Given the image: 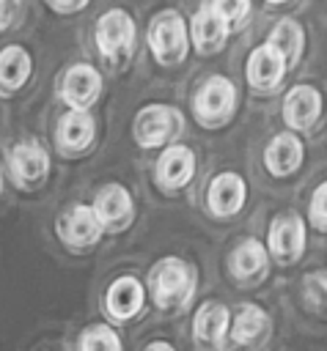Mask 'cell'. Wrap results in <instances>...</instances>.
Here are the masks:
<instances>
[{
	"label": "cell",
	"mask_w": 327,
	"mask_h": 351,
	"mask_svg": "<svg viewBox=\"0 0 327 351\" xmlns=\"http://www.w3.org/2000/svg\"><path fill=\"white\" fill-rule=\"evenodd\" d=\"M33 55L22 44H5L0 49V96H14L33 80Z\"/></svg>",
	"instance_id": "obj_21"
},
{
	"label": "cell",
	"mask_w": 327,
	"mask_h": 351,
	"mask_svg": "<svg viewBox=\"0 0 327 351\" xmlns=\"http://www.w3.org/2000/svg\"><path fill=\"white\" fill-rule=\"evenodd\" d=\"M146 44H148V52L151 58L157 60V66L162 69H176L187 60L192 44H190V25L187 19L173 11V8H165L159 11L151 22H148V30H146Z\"/></svg>",
	"instance_id": "obj_3"
},
{
	"label": "cell",
	"mask_w": 327,
	"mask_h": 351,
	"mask_svg": "<svg viewBox=\"0 0 327 351\" xmlns=\"http://www.w3.org/2000/svg\"><path fill=\"white\" fill-rule=\"evenodd\" d=\"M245 203H247V181L239 173L223 170L209 178L206 208L214 219H234L236 214H242Z\"/></svg>",
	"instance_id": "obj_16"
},
{
	"label": "cell",
	"mask_w": 327,
	"mask_h": 351,
	"mask_svg": "<svg viewBox=\"0 0 327 351\" xmlns=\"http://www.w3.org/2000/svg\"><path fill=\"white\" fill-rule=\"evenodd\" d=\"M187 25H190V44L198 55H217L225 49L228 38H231V27L223 19V14L217 11L214 0L201 3Z\"/></svg>",
	"instance_id": "obj_15"
},
{
	"label": "cell",
	"mask_w": 327,
	"mask_h": 351,
	"mask_svg": "<svg viewBox=\"0 0 327 351\" xmlns=\"http://www.w3.org/2000/svg\"><path fill=\"white\" fill-rule=\"evenodd\" d=\"M77 351H124V340L110 324H91L80 332Z\"/></svg>",
	"instance_id": "obj_24"
},
{
	"label": "cell",
	"mask_w": 327,
	"mask_h": 351,
	"mask_svg": "<svg viewBox=\"0 0 327 351\" xmlns=\"http://www.w3.org/2000/svg\"><path fill=\"white\" fill-rule=\"evenodd\" d=\"M91 208H93L104 233H124L135 222V197L118 181H110V184L99 186V192L93 195Z\"/></svg>",
	"instance_id": "obj_13"
},
{
	"label": "cell",
	"mask_w": 327,
	"mask_h": 351,
	"mask_svg": "<svg viewBox=\"0 0 327 351\" xmlns=\"http://www.w3.org/2000/svg\"><path fill=\"white\" fill-rule=\"evenodd\" d=\"M195 167H198V162H195L192 148L184 143H173L154 162V184L168 195L181 192L195 178Z\"/></svg>",
	"instance_id": "obj_17"
},
{
	"label": "cell",
	"mask_w": 327,
	"mask_h": 351,
	"mask_svg": "<svg viewBox=\"0 0 327 351\" xmlns=\"http://www.w3.org/2000/svg\"><path fill=\"white\" fill-rule=\"evenodd\" d=\"M184 132V115L179 107L165 104V101H151L143 104L132 121V140L143 151H157L168 148L179 140Z\"/></svg>",
	"instance_id": "obj_5"
},
{
	"label": "cell",
	"mask_w": 327,
	"mask_h": 351,
	"mask_svg": "<svg viewBox=\"0 0 327 351\" xmlns=\"http://www.w3.org/2000/svg\"><path fill=\"white\" fill-rule=\"evenodd\" d=\"M267 255L272 263L278 266H294L300 263V258L305 255L308 247V228H305V217L294 208L278 211L267 228Z\"/></svg>",
	"instance_id": "obj_6"
},
{
	"label": "cell",
	"mask_w": 327,
	"mask_h": 351,
	"mask_svg": "<svg viewBox=\"0 0 327 351\" xmlns=\"http://www.w3.org/2000/svg\"><path fill=\"white\" fill-rule=\"evenodd\" d=\"M143 351H176V346L168 343V340H151V343L143 346Z\"/></svg>",
	"instance_id": "obj_30"
},
{
	"label": "cell",
	"mask_w": 327,
	"mask_h": 351,
	"mask_svg": "<svg viewBox=\"0 0 327 351\" xmlns=\"http://www.w3.org/2000/svg\"><path fill=\"white\" fill-rule=\"evenodd\" d=\"M146 291L157 310L179 315L192 304L198 293V269L179 255H165L151 266Z\"/></svg>",
	"instance_id": "obj_1"
},
{
	"label": "cell",
	"mask_w": 327,
	"mask_h": 351,
	"mask_svg": "<svg viewBox=\"0 0 327 351\" xmlns=\"http://www.w3.org/2000/svg\"><path fill=\"white\" fill-rule=\"evenodd\" d=\"M192 118L201 129H223L225 123H231V118L236 115L239 107V90L234 85L231 77L225 74H212L206 77L198 90L192 93Z\"/></svg>",
	"instance_id": "obj_4"
},
{
	"label": "cell",
	"mask_w": 327,
	"mask_h": 351,
	"mask_svg": "<svg viewBox=\"0 0 327 351\" xmlns=\"http://www.w3.org/2000/svg\"><path fill=\"white\" fill-rule=\"evenodd\" d=\"M322 112H324V96L316 85H308V82H297L286 90L283 96V123H286V132L291 134H305L311 129H316V123L322 121Z\"/></svg>",
	"instance_id": "obj_9"
},
{
	"label": "cell",
	"mask_w": 327,
	"mask_h": 351,
	"mask_svg": "<svg viewBox=\"0 0 327 351\" xmlns=\"http://www.w3.org/2000/svg\"><path fill=\"white\" fill-rule=\"evenodd\" d=\"M102 90L104 77L91 63H71L58 77V99L74 112H91V107L102 99Z\"/></svg>",
	"instance_id": "obj_7"
},
{
	"label": "cell",
	"mask_w": 327,
	"mask_h": 351,
	"mask_svg": "<svg viewBox=\"0 0 327 351\" xmlns=\"http://www.w3.org/2000/svg\"><path fill=\"white\" fill-rule=\"evenodd\" d=\"M96 143V118L91 112L66 110L55 123V148L60 156H85Z\"/></svg>",
	"instance_id": "obj_18"
},
{
	"label": "cell",
	"mask_w": 327,
	"mask_h": 351,
	"mask_svg": "<svg viewBox=\"0 0 327 351\" xmlns=\"http://www.w3.org/2000/svg\"><path fill=\"white\" fill-rule=\"evenodd\" d=\"M261 162L264 170L272 178H291L300 173V167L305 165V143L300 134L291 132H278L269 137V143L261 151Z\"/></svg>",
	"instance_id": "obj_20"
},
{
	"label": "cell",
	"mask_w": 327,
	"mask_h": 351,
	"mask_svg": "<svg viewBox=\"0 0 327 351\" xmlns=\"http://www.w3.org/2000/svg\"><path fill=\"white\" fill-rule=\"evenodd\" d=\"M55 233H58L60 244L74 250V252L93 250L102 241V236H104V230H102L91 203H71V206H66L58 214V219H55Z\"/></svg>",
	"instance_id": "obj_8"
},
{
	"label": "cell",
	"mask_w": 327,
	"mask_h": 351,
	"mask_svg": "<svg viewBox=\"0 0 327 351\" xmlns=\"http://www.w3.org/2000/svg\"><path fill=\"white\" fill-rule=\"evenodd\" d=\"M272 329V318L269 313L256 304V302H245L239 304L236 313H231V332H228V343L234 346H256L258 340H264Z\"/></svg>",
	"instance_id": "obj_22"
},
{
	"label": "cell",
	"mask_w": 327,
	"mask_h": 351,
	"mask_svg": "<svg viewBox=\"0 0 327 351\" xmlns=\"http://www.w3.org/2000/svg\"><path fill=\"white\" fill-rule=\"evenodd\" d=\"M47 8H49V11H55V14H63V16H66V14L85 11V8H88V3H85V0H80V3H49Z\"/></svg>",
	"instance_id": "obj_29"
},
{
	"label": "cell",
	"mask_w": 327,
	"mask_h": 351,
	"mask_svg": "<svg viewBox=\"0 0 327 351\" xmlns=\"http://www.w3.org/2000/svg\"><path fill=\"white\" fill-rule=\"evenodd\" d=\"M264 44L272 47L283 58V63L289 66V71H291V69L300 66V60L305 55V27L294 16H280L272 25V30L267 33Z\"/></svg>",
	"instance_id": "obj_23"
},
{
	"label": "cell",
	"mask_w": 327,
	"mask_h": 351,
	"mask_svg": "<svg viewBox=\"0 0 327 351\" xmlns=\"http://www.w3.org/2000/svg\"><path fill=\"white\" fill-rule=\"evenodd\" d=\"M286 74H289V66L283 63V58L272 47L258 44V47H253L247 52L245 82H247V88L256 96H275V93H280V88L286 82Z\"/></svg>",
	"instance_id": "obj_11"
},
{
	"label": "cell",
	"mask_w": 327,
	"mask_h": 351,
	"mask_svg": "<svg viewBox=\"0 0 327 351\" xmlns=\"http://www.w3.org/2000/svg\"><path fill=\"white\" fill-rule=\"evenodd\" d=\"M269 266H272V261L267 255L264 241H258L253 236L239 239V244H234V250L228 252V274L242 288L261 285L269 274Z\"/></svg>",
	"instance_id": "obj_14"
},
{
	"label": "cell",
	"mask_w": 327,
	"mask_h": 351,
	"mask_svg": "<svg viewBox=\"0 0 327 351\" xmlns=\"http://www.w3.org/2000/svg\"><path fill=\"white\" fill-rule=\"evenodd\" d=\"M93 44H96L99 58L107 66L124 69L132 60L135 44H137L135 16L126 8H107L104 14H99L93 25Z\"/></svg>",
	"instance_id": "obj_2"
},
{
	"label": "cell",
	"mask_w": 327,
	"mask_h": 351,
	"mask_svg": "<svg viewBox=\"0 0 327 351\" xmlns=\"http://www.w3.org/2000/svg\"><path fill=\"white\" fill-rule=\"evenodd\" d=\"M22 14H25V5L22 3H16V0H0V33L14 30L22 22Z\"/></svg>",
	"instance_id": "obj_28"
},
{
	"label": "cell",
	"mask_w": 327,
	"mask_h": 351,
	"mask_svg": "<svg viewBox=\"0 0 327 351\" xmlns=\"http://www.w3.org/2000/svg\"><path fill=\"white\" fill-rule=\"evenodd\" d=\"M316 230L327 233V178L316 184V189L311 192L308 200V217H305Z\"/></svg>",
	"instance_id": "obj_27"
},
{
	"label": "cell",
	"mask_w": 327,
	"mask_h": 351,
	"mask_svg": "<svg viewBox=\"0 0 327 351\" xmlns=\"http://www.w3.org/2000/svg\"><path fill=\"white\" fill-rule=\"evenodd\" d=\"M0 195H3V173H0Z\"/></svg>",
	"instance_id": "obj_31"
},
{
	"label": "cell",
	"mask_w": 327,
	"mask_h": 351,
	"mask_svg": "<svg viewBox=\"0 0 327 351\" xmlns=\"http://www.w3.org/2000/svg\"><path fill=\"white\" fill-rule=\"evenodd\" d=\"M146 302H148L146 282L137 280L135 274H118L102 296V310L113 324H129L146 310Z\"/></svg>",
	"instance_id": "obj_10"
},
{
	"label": "cell",
	"mask_w": 327,
	"mask_h": 351,
	"mask_svg": "<svg viewBox=\"0 0 327 351\" xmlns=\"http://www.w3.org/2000/svg\"><path fill=\"white\" fill-rule=\"evenodd\" d=\"M300 299L311 313L327 315V269H313L302 277Z\"/></svg>",
	"instance_id": "obj_25"
},
{
	"label": "cell",
	"mask_w": 327,
	"mask_h": 351,
	"mask_svg": "<svg viewBox=\"0 0 327 351\" xmlns=\"http://www.w3.org/2000/svg\"><path fill=\"white\" fill-rule=\"evenodd\" d=\"M217 11L223 14V19L228 22L231 33L242 30L247 22H250V14H253V3L247 0H214Z\"/></svg>",
	"instance_id": "obj_26"
},
{
	"label": "cell",
	"mask_w": 327,
	"mask_h": 351,
	"mask_svg": "<svg viewBox=\"0 0 327 351\" xmlns=\"http://www.w3.org/2000/svg\"><path fill=\"white\" fill-rule=\"evenodd\" d=\"M5 165H8V176L14 178V184L19 189H27V192L38 189L49 178V170H52L49 154L33 140L11 145L8 156H5Z\"/></svg>",
	"instance_id": "obj_12"
},
{
	"label": "cell",
	"mask_w": 327,
	"mask_h": 351,
	"mask_svg": "<svg viewBox=\"0 0 327 351\" xmlns=\"http://www.w3.org/2000/svg\"><path fill=\"white\" fill-rule=\"evenodd\" d=\"M231 332V310L223 302L206 299L192 315V343L201 351H223Z\"/></svg>",
	"instance_id": "obj_19"
}]
</instances>
